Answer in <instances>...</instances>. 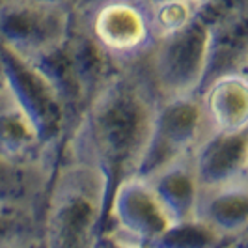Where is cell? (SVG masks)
I'll return each instance as SVG.
<instances>
[{
    "label": "cell",
    "mask_w": 248,
    "mask_h": 248,
    "mask_svg": "<svg viewBox=\"0 0 248 248\" xmlns=\"http://www.w3.org/2000/svg\"><path fill=\"white\" fill-rule=\"evenodd\" d=\"M243 75L248 78V62H247V65H245V69H243Z\"/></svg>",
    "instance_id": "cb8c5ba5"
},
{
    "label": "cell",
    "mask_w": 248,
    "mask_h": 248,
    "mask_svg": "<svg viewBox=\"0 0 248 248\" xmlns=\"http://www.w3.org/2000/svg\"><path fill=\"white\" fill-rule=\"evenodd\" d=\"M149 4V8H155V6H162V4H174V2H192V0H146Z\"/></svg>",
    "instance_id": "7402d4cb"
},
{
    "label": "cell",
    "mask_w": 248,
    "mask_h": 248,
    "mask_svg": "<svg viewBox=\"0 0 248 248\" xmlns=\"http://www.w3.org/2000/svg\"><path fill=\"white\" fill-rule=\"evenodd\" d=\"M248 62V13L232 17L209 28L207 67L202 88L215 78L232 73H243ZM198 92V93H200Z\"/></svg>",
    "instance_id": "9a60e30c"
},
{
    "label": "cell",
    "mask_w": 248,
    "mask_h": 248,
    "mask_svg": "<svg viewBox=\"0 0 248 248\" xmlns=\"http://www.w3.org/2000/svg\"><path fill=\"white\" fill-rule=\"evenodd\" d=\"M56 162L12 164L0 161V200L17 198L47 190L52 181Z\"/></svg>",
    "instance_id": "e0dca14e"
},
{
    "label": "cell",
    "mask_w": 248,
    "mask_h": 248,
    "mask_svg": "<svg viewBox=\"0 0 248 248\" xmlns=\"http://www.w3.org/2000/svg\"><path fill=\"white\" fill-rule=\"evenodd\" d=\"M30 2L45 4V6H52V8H62V10L75 13L77 10H80L86 2H90V0H30Z\"/></svg>",
    "instance_id": "44dd1931"
},
{
    "label": "cell",
    "mask_w": 248,
    "mask_h": 248,
    "mask_svg": "<svg viewBox=\"0 0 248 248\" xmlns=\"http://www.w3.org/2000/svg\"><path fill=\"white\" fill-rule=\"evenodd\" d=\"M159 103L146 63H135L103 88L73 131L107 177V211L116 188L137 177Z\"/></svg>",
    "instance_id": "6da1fadb"
},
{
    "label": "cell",
    "mask_w": 248,
    "mask_h": 248,
    "mask_svg": "<svg viewBox=\"0 0 248 248\" xmlns=\"http://www.w3.org/2000/svg\"><path fill=\"white\" fill-rule=\"evenodd\" d=\"M207 52L209 26L200 19L159 37L144 60L159 99L198 95L207 67Z\"/></svg>",
    "instance_id": "277c9868"
},
{
    "label": "cell",
    "mask_w": 248,
    "mask_h": 248,
    "mask_svg": "<svg viewBox=\"0 0 248 248\" xmlns=\"http://www.w3.org/2000/svg\"><path fill=\"white\" fill-rule=\"evenodd\" d=\"M73 13L30 0H0V47L30 60L69 36Z\"/></svg>",
    "instance_id": "52a82bcc"
},
{
    "label": "cell",
    "mask_w": 248,
    "mask_h": 248,
    "mask_svg": "<svg viewBox=\"0 0 248 248\" xmlns=\"http://www.w3.org/2000/svg\"><path fill=\"white\" fill-rule=\"evenodd\" d=\"M237 248H248V235L245 237V239H243L239 245H237Z\"/></svg>",
    "instance_id": "603a6c76"
},
{
    "label": "cell",
    "mask_w": 248,
    "mask_h": 248,
    "mask_svg": "<svg viewBox=\"0 0 248 248\" xmlns=\"http://www.w3.org/2000/svg\"><path fill=\"white\" fill-rule=\"evenodd\" d=\"M194 218L222 237L241 243L248 235V177L200 188Z\"/></svg>",
    "instance_id": "8fae6325"
},
{
    "label": "cell",
    "mask_w": 248,
    "mask_h": 248,
    "mask_svg": "<svg viewBox=\"0 0 248 248\" xmlns=\"http://www.w3.org/2000/svg\"><path fill=\"white\" fill-rule=\"evenodd\" d=\"M34 248H41V245H39V247H34Z\"/></svg>",
    "instance_id": "484cf974"
},
{
    "label": "cell",
    "mask_w": 248,
    "mask_h": 248,
    "mask_svg": "<svg viewBox=\"0 0 248 248\" xmlns=\"http://www.w3.org/2000/svg\"><path fill=\"white\" fill-rule=\"evenodd\" d=\"M49 188L0 200V248H34L41 245Z\"/></svg>",
    "instance_id": "5bb4252c"
},
{
    "label": "cell",
    "mask_w": 248,
    "mask_h": 248,
    "mask_svg": "<svg viewBox=\"0 0 248 248\" xmlns=\"http://www.w3.org/2000/svg\"><path fill=\"white\" fill-rule=\"evenodd\" d=\"M237 243L217 233L198 218L172 224L148 248H235Z\"/></svg>",
    "instance_id": "ac0fdd59"
},
{
    "label": "cell",
    "mask_w": 248,
    "mask_h": 248,
    "mask_svg": "<svg viewBox=\"0 0 248 248\" xmlns=\"http://www.w3.org/2000/svg\"><path fill=\"white\" fill-rule=\"evenodd\" d=\"M107 218V177L86 142L73 133L49 186L41 248H95Z\"/></svg>",
    "instance_id": "7a4b0ae2"
},
{
    "label": "cell",
    "mask_w": 248,
    "mask_h": 248,
    "mask_svg": "<svg viewBox=\"0 0 248 248\" xmlns=\"http://www.w3.org/2000/svg\"><path fill=\"white\" fill-rule=\"evenodd\" d=\"M174 224L157 192L146 179L131 177L116 188L103 232H110L131 245L148 248Z\"/></svg>",
    "instance_id": "ba28073f"
},
{
    "label": "cell",
    "mask_w": 248,
    "mask_h": 248,
    "mask_svg": "<svg viewBox=\"0 0 248 248\" xmlns=\"http://www.w3.org/2000/svg\"><path fill=\"white\" fill-rule=\"evenodd\" d=\"M95 248H144V247H137V245H131L124 239L116 237L110 232H103L99 237V243Z\"/></svg>",
    "instance_id": "ffe728a7"
},
{
    "label": "cell",
    "mask_w": 248,
    "mask_h": 248,
    "mask_svg": "<svg viewBox=\"0 0 248 248\" xmlns=\"http://www.w3.org/2000/svg\"><path fill=\"white\" fill-rule=\"evenodd\" d=\"M198 97L207 133L248 129V78L243 73L215 78Z\"/></svg>",
    "instance_id": "7c38bea8"
},
{
    "label": "cell",
    "mask_w": 248,
    "mask_h": 248,
    "mask_svg": "<svg viewBox=\"0 0 248 248\" xmlns=\"http://www.w3.org/2000/svg\"><path fill=\"white\" fill-rule=\"evenodd\" d=\"M200 188L228 183L247 175L248 129L213 131L192 151Z\"/></svg>",
    "instance_id": "9c48e42d"
},
{
    "label": "cell",
    "mask_w": 248,
    "mask_h": 248,
    "mask_svg": "<svg viewBox=\"0 0 248 248\" xmlns=\"http://www.w3.org/2000/svg\"><path fill=\"white\" fill-rule=\"evenodd\" d=\"M205 133L198 95L161 101L137 177L149 179L166 166L190 155Z\"/></svg>",
    "instance_id": "8992f818"
},
{
    "label": "cell",
    "mask_w": 248,
    "mask_h": 248,
    "mask_svg": "<svg viewBox=\"0 0 248 248\" xmlns=\"http://www.w3.org/2000/svg\"><path fill=\"white\" fill-rule=\"evenodd\" d=\"M235 248H237V247H235Z\"/></svg>",
    "instance_id": "4316f807"
},
{
    "label": "cell",
    "mask_w": 248,
    "mask_h": 248,
    "mask_svg": "<svg viewBox=\"0 0 248 248\" xmlns=\"http://www.w3.org/2000/svg\"><path fill=\"white\" fill-rule=\"evenodd\" d=\"M60 153L49 149L30 118L15 101L4 77L0 80V161L12 164H41L58 161Z\"/></svg>",
    "instance_id": "30bf717a"
},
{
    "label": "cell",
    "mask_w": 248,
    "mask_h": 248,
    "mask_svg": "<svg viewBox=\"0 0 248 248\" xmlns=\"http://www.w3.org/2000/svg\"><path fill=\"white\" fill-rule=\"evenodd\" d=\"M146 181L157 192V196L166 207L168 215L172 217L174 224L194 218V209H196L200 194V181L194 170L192 153L166 166L164 170L151 175Z\"/></svg>",
    "instance_id": "2e32d148"
},
{
    "label": "cell",
    "mask_w": 248,
    "mask_h": 248,
    "mask_svg": "<svg viewBox=\"0 0 248 248\" xmlns=\"http://www.w3.org/2000/svg\"><path fill=\"white\" fill-rule=\"evenodd\" d=\"M0 71L15 101L30 118L41 142L60 153L75 127L56 90L32 63L0 47Z\"/></svg>",
    "instance_id": "5b68a950"
},
{
    "label": "cell",
    "mask_w": 248,
    "mask_h": 248,
    "mask_svg": "<svg viewBox=\"0 0 248 248\" xmlns=\"http://www.w3.org/2000/svg\"><path fill=\"white\" fill-rule=\"evenodd\" d=\"M63 45H65V52H67V58L71 63L75 82L78 88V95H80L84 112H86L93 99L103 92V88L122 69L75 23V19L71 30H69V36L65 37Z\"/></svg>",
    "instance_id": "4fadbf2b"
},
{
    "label": "cell",
    "mask_w": 248,
    "mask_h": 248,
    "mask_svg": "<svg viewBox=\"0 0 248 248\" xmlns=\"http://www.w3.org/2000/svg\"><path fill=\"white\" fill-rule=\"evenodd\" d=\"M248 13V0H202L198 10V19L205 26L215 25Z\"/></svg>",
    "instance_id": "d6986e66"
},
{
    "label": "cell",
    "mask_w": 248,
    "mask_h": 248,
    "mask_svg": "<svg viewBox=\"0 0 248 248\" xmlns=\"http://www.w3.org/2000/svg\"><path fill=\"white\" fill-rule=\"evenodd\" d=\"M247 177H248V166H247Z\"/></svg>",
    "instance_id": "d4e9b609"
},
{
    "label": "cell",
    "mask_w": 248,
    "mask_h": 248,
    "mask_svg": "<svg viewBox=\"0 0 248 248\" xmlns=\"http://www.w3.org/2000/svg\"><path fill=\"white\" fill-rule=\"evenodd\" d=\"M73 19L120 69L144 62L157 43L146 0H90Z\"/></svg>",
    "instance_id": "3957f363"
}]
</instances>
